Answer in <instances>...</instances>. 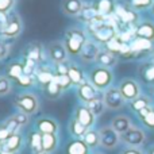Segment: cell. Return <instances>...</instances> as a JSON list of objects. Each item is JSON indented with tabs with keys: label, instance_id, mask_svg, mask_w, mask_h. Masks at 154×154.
Returning a JSON list of instances; mask_svg holds the SVG:
<instances>
[{
	"label": "cell",
	"instance_id": "obj_1",
	"mask_svg": "<svg viewBox=\"0 0 154 154\" xmlns=\"http://www.w3.org/2000/svg\"><path fill=\"white\" fill-rule=\"evenodd\" d=\"M88 39L89 38H88L85 30L80 29V27H70L65 31L62 42L69 53V57H80Z\"/></svg>",
	"mask_w": 154,
	"mask_h": 154
},
{
	"label": "cell",
	"instance_id": "obj_2",
	"mask_svg": "<svg viewBox=\"0 0 154 154\" xmlns=\"http://www.w3.org/2000/svg\"><path fill=\"white\" fill-rule=\"evenodd\" d=\"M114 72L112 69L100 66V65H95L92 66L87 73V80L100 92H104L106 89H108L109 87H112L114 84Z\"/></svg>",
	"mask_w": 154,
	"mask_h": 154
},
{
	"label": "cell",
	"instance_id": "obj_3",
	"mask_svg": "<svg viewBox=\"0 0 154 154\" xmlns=\"http://www.w3.org/2000/svg\"><path fill=\"white\" fill-rule=\"evenodd\" d=\"M14 106H15L16 111H22L32 116L39 111V99L34 92L23 91L14 97Z\"/></svg>",
	"mask_w": 154,
	"mask_h": 154
},
{
	"label": "cell",
	"instance_id": "obj_4",
	"mask_svg": "<svg viewBox=\"0 0 154 154\" xmlns=\"http://www.w3.org/2000/svg\"><path fill=\"white\" fill-rule=\"evenodd\" d=\"M92 31H91V39L97 42L99 45L106 46L111 42L114 38L118 37V32L115 26H112L108 22H100V23H92Z\"/></svg>",
	"mask_w": 154,
	"mask_h": 154
},
{
	"label": "cell",
	"instance_id": "obj_5",
	"mask_svg": "<svg viewBox=\"0 0 154 154\" xmlns=\"http://www.w3.org/2000/svg\"><path fill=\"white\" fill-rule=\"evenodd\" d=\"M22 30H23V23H22L19 14L11 12L10 16H8L7 23L2 29L0 34L3 35L4 39H15L22 34Z\"/></svg>",
	"mask_w": 154,
	"mask_h": 154
},
{
	"label": "cell",
	"instance_id": "obj_6",
	"mask_svg": "<svg viewBox=\"0 0 154 154\" xmlns=\"http://www.w3.org/2000/svg\"><path fill=\"white\" fill-rule=\"evenodd\" d=\"M119 88L120 93L123 95L125 100L127 103L133 101L134 99H137L138 96H141V84L137 81L135 79H131V77H126V79H122L119 81V84L116 85Z\"/></svg>",
	"mask_w": 154,
	"mask_h": 154
},
{
	"label": "cell",
	"instance_id": "obj_7",
	"mask_svg": "<svg viewBox=\"0 0 154 154\" xmlns=\"http://www.w3.org/2000/svg\"><path fill=\"white\" fill-rule=\"evenodd\" d=\"M103 100L104 104L108 109H112V111H116V109H120L126 106L127 101L125 100L123 95L120 93L119 88L118 87H109L108 89H106L103 92Z\"/></svg>",
	"mask_w": 154,
	"mask_h": 154
},
{
	"label": "cell",
	"instance_id": "obj_8",
	"mask_svg": "<svg viewBox=\"0 0 154 154\" xmlns=\"http://www.w3.org/2000/svg\"><path fill=\"white\" fill-rule=\"evenodd\" d=\"M120 141L130 147H141L146 141V134L142 128L137 126H131L125 134L120 135Z\"/></svg>",
	"mask_w": 154,
	"mask_h": 154
},
{
	"label": "cell",
	"instance_id": "obj_9",
	"mask_svg": "<svg viewBox=\"0 0 154 154\" xmlns=\"http://www.w3.org/2000/svg\"><path fill=\"white\" fill-rule=\"evenodd\" d=\"M100 146L106 150H114L118 147V145L120 143V134H118L114 128L111 127V125L103 126L100 128Z\"/></svg>",
	"mask_w": 154,
	"mask_h": 154
},
{
	"label": "cell",
	"instance_id": "obj_10",
	"mask_svg": "<svg viewBox=\"0 0 154 154\" xmlns=\"http://www.w3.org/2000/svg\"><path fill=\"white\" fill-rule=\"evenodd\" d=\"M73 118H76L77 120H79L81 125H84L87 128H93L96 125V119L97 118L93 115V112L91 111L89 108H88L87 104H77L75 107V109H73Z\"/></svg>",
	"mask_w": 154,
	"mask_h": 154
},
{
	"label": "cell",
	"instance_id": "obj_11",
	"mask_svg": "<svg viewBox=\"0 0 154 154\" xmlns=\"http://www.w3.org/2000/svg\"><path fill=\"white\" fill-rule=\"evenodd\" d=\"M103 92L97 91L89 81H84L82 84H80L79 87H76V95H77V99L80 100V103L82 104H88L91 103L92 100H95L96 97L101 95Z\"/></svg>",
	"mask_w": 154,
	"mask_h": 154
},
{
	"label": "cell",
	"instance_id": "obj_12",
	"mask_svg": "<svg viewBox=\"0 0 154 154\" xmlns=\"http://www.w3.org/2000/svg\"><path fill=\"white\" fill-rule=\"evenodd\" d=\"M48 56L53 64L68 61V58H69V53H68V50L62 41H53V42L49 43Z\"/></svg>",
	"mask_w": 154,
	"mask_h": 154
},
{
	"label": "cell",
	"instance_id": "obj_13",
	"mask_svg": "<svg viewBox=\"0 0 154 154\" xmlns=\"http://www.w3.org/2000/svg\"><path fill=\"white\" fill-rule=\"evenodd\" d=\"M34 128L41 134H58L60 123L51 116H41L34 122Z\"/></svg>",
	"mask_w": 154,
	"mask_h": 154
},
{
	"label": "cell",
	"instance_id": "obj_14",
	"mask_svg": "<svg viewBox=\"0 0 154 154\" xmlns=\"http://www.w3.org/2000/svg\"><path fill=\"white\" fill-rule=\"evenodd\" d=\"M100 51H101L100 45L89 38L88 42L85 43L81 54H80V58H81V61L84 62V64H93V62L96 64V58H97Z\"/></svg>",
	"mask_w": 154,
	"mask_h": 154
},
{
	"label": "cell",
	"instance_id": "obj_15",
	"mask_svg": "<svg viewBox=\"0 0 154 154\" xmlns=\"http://www.w3.org/2000/svg\"><path fill=\"white\" fill-rule=\"evenodd\" d=\"M92 8L103 18H109L115 15L116 11V0H92Z\"/></svg>",
	"mask_w": 154,
	"mask_h": 154
},
{
	"label": "cell",
	"instance_id": "obj_16",
	"mask_svg": "<svg viewBox=\"0 0 154 154\" xmlns=\"http://www.w3.org/2000/svg\"><path fill=\"white\" fill-rule=\"evenodd\" d=\"M134 37L142 38V39L150 41L154 43V22L149 19L141 20L134 27Z\"/></svg>",
	"mask_w": 154,
	"mask_h": 154
},
{
	"label": "cell",
	"instance_id": "obj_17",
	"mask_svg": "<svg viewBox=\"0 0 154 154\" xmlns=\"http://www.w3.org/2000/svg\"><path fill=\"white\" fill-rule=\"evenodd\" d=\"M85 8L84 0H61V10L69 18H76L81 15Z\"/></svg>",
	"mask_w": 154,
	"mask_h": 154
},
{
	"label": "cell",
	"instance_id": "obj_18",
	"mask_svg": "<svg viewBox=\"0 0 154 154\" xmlns=\"http://www.w3.org/2000/svg\"><path fill=\"white\" fill-rule=\"evenodd\" d=\"M65 154H91L92 150L88 147L82 138H70L64 146Z\"/></svg>",
	"mask_w": 154,
	"mask_h": 154
},
{
	"label": "cell",
	"instance_id": "obj_19",
	"mask_svg": "<svg viewBox=\"0 0 154 154\" xmlns=\"http://www.w3.org/2000/svg\"><path fill=\"white\" fill-rule=\"evenodd\" d=\"M115 15L119 18V20H122L123 23H128V24H133V23H139V15H138V11H135L134 8H131L130 5L126 7V5H116V11H115Z\"/></svg>",
	"mask_w": 154,
	"mask_h": 154
},
{
	"label": "cell",
	"instance_id": "obj_20",
	"mask_svg": "<svg viewBox=\"0 0 154 154\" xmlns=\"http://www.w3.org/2000/svg\"><path fill=\"white\" fill-rule=\"evenodd\" d=\"M54 77H56L54 69L45 64L38 66L37 72H35V80H37V84L39 85L41 88H45L48 84H50L54 80Z\"/></svg>",
	"mask_w": 154,
	"mask_h": 154
},
{
	"label": "cell",
	"instance_id": "obj_21",
	"mask_svg": "<svg viewBox=\"0 0 154 154\" xmlns=\"http://www.w3.org/2000/svg\"><path fill=\"white\" fill-rule=\"evenodd\" d=\"M23 143H24V137L22 135V133H14L5 139V142L3 143L4 149L10 153H14V154H19L23 147Z\"/></svg>",
	"mask_w": 154,
	"mask_h": 154
},
{
	"label": "cell",
	"instance_id": "obj_22",
	"mask_svg": "<svg viewBox=\"0 0 154 154\" xmlns=\"http://www.w3.org/2000/svg\"><path fill=\"white\" fill-rule=\"evenodd\" d=\"M23 75H24L23 61H20V60H12V61L8 62V65L5 66V75L4 76H7L12 82L18 81Z\"/></svg>",
	"mask_w": 154,
	"mask_h": 154
},
{
	"label": "cell",
	"instance_id": "obj_23",
	"mask_svg": "<svg viewBox=\"0 0 154 154\" xmlns=\"http://www.w3.org/2000/svg\"><path fill=\"white\" fill-rule=\"evenodd\" d=\"M118 64V57L116 54H114L112 51H109L108 49H101V51L99 53L97 58H96V65H100V66L112 69L114 66H116Z\"/></svg>",
	"mask_w": 154,
	"mask_h": 154
},
{
	"label": "cell",
	"instance_id": "obj_24",
	"mask_svg": "<svg viewBox=\"0 0 154 154\" xmlns=\"http://www.w3.org/2000/svg\"><path fill=\"white\" fill-rule=\"evenodd\" d=\"M109 125H111V127L114 128L118 134L122 135V134H125L126 131L133 126V123H131L130 118H128L127 115H116V116L112 118Z\"/></svg>",
	"mask_w": 154,
	"mask_h": 154
},
{
	"label": "cell",
	"instance_id": "obj_25",
	"mask_svg": "<svg viewBox=\"0 0 154 154\" xmlns=\"http://www.w3.org/2000/svg\"><path fill=\"white\" fill-rule=\"evenodd\" d=\"M43 49H42V45H39V43H30V45H27L26 48H24L23 50V57L24 58H30L32 60V61H35L37 64H39L41 61H42L43 58Z\"/></svg>",
	"mask_w": 154,
	"mask_h": 154
},
{
	"label": "cell",
	"instance_id": "obj_26",
	"mask_svg": "<svg viewBox=\"0 0 154 154\" xmlns=\"http://www.w3.org/2000/svg\"><path fill=\"white\" fill-rule=\"evenodd\" d=\"M130 46H131V50H133L134 56L138 53H152L153 49H154V43L150 42V41H146V39H142V38H137L134 37L130 42Z\"/></svg>",
	"mask_w": 154,
	"mask_h": 154
},
{
	"label": "cell",
	"instance_id": "obj_27",
	"mask_svg": "<svg viewBox=\"0 0 154 154\" xmlns=\"http://www.w3.org/2000/svg\"><path fill=\"white\" fill-rule=\"evenodd\" d=\"M60 146L58 134H42V150L49 154L54 153Z\"/></svg>",
	"mask_w": 154,
	"mask_h": 154
},
{
	"label": "cell",
	"instance_id": "obj_28",
	"mask_svg": "<svg viewBox=\"0 0 154 154\" xmlns=\"http://www.w3.org/2000/svg\"><path fill=\"white\" fill-rule=\"evenodd\" d=\"M139 76L145 84L154 85V61L145 62L139 66Z\"/></svg>",
	"mask_w": 154,
	"mask_h": 154
},
{
	"label": "cell",
	"instance_id": "obj_29",
	"mask_svg": "<svg viewBox=\"0 0 154 154\" xmlns=\"http://www.w3.org/2000/svg\"><path fill=\"white\" fill-rule=\"evenodd\" d=\"M68 76H69V79L72 80V84L75 85V87H79L80 84H82L84 81H87V77L84 75V70L81 69V66L77 64H70L69 66V70H68Z\"/></svg>",
	"mask_w": 154,
	"mask_h": 154
},
{
	"label": "cell",
	"instance_id": "obj_30",
	"mask_svg": "<svg viewBox=\"0 0 154 154\" xmlns=\"http://www.w3.org/2000/svg\"><path fill=\"white\" fill-rule=\"evenodd\" d=\"M88 130H89V128H87L84 125H81V123L73 116L70 118L69 122H68V131H69L72 138H82Z\"/></svg>",
	"mask_w": 154,
	"mask_h": 154
},
{
	"label": "cell",
	"instance_id": "obj_31",
	"mask_svg": "<svg viewBox=\"0 0 154 154\" xmlns=\"http://www.w3.org/2000/svg\"><path fill=\"white\" fill-rule=\"evenodd\" d=\"M84 142L88 145L92 152H95L99 146H100V131L96 130V128H89V130L85 133V135L82 137Z\"/></svg>",
	"mask_w": 154,
	"mask_h": 154
},
{
	"label": "cell",
	"instance_id": "obj_32",
	"mask_svg": "<svg viewBox=\"0 0 154 154\" xmlns=\"http://www.w3.org/2000/svg\"><path fill=\"white\" fill-rule=\"evenodd\" d=\"M27 142H29V147L31 153H35L38 150H42V134L32 128L27 135Z\"/></svg>",
	"mask_w": 154,
	"mask_h": 154
},
{
	"label": "cell",
	"instance_id": "obj_33",
	"mask_svg": "<svg viewBox=\"0 0 154 154\" xmlns=\"http://www.w3.org/2000/svg\"><path fill=\"white\" fill-rule=\"evenodd\" d=\"M42 92H43V95H45L48 99H50V100H57V99H60L62 96L64 91H62L61 87L57 84L56 80H53L50 84H48L45 88H42Z\"/></svg>",
	"mask_w": 154,
	"mask_h": 154
},
{
	"label": "cell",
	"instance_id": "obj_34",
	"mask_svg": "<svg viewBox=\"0 0 154 154\" xmlns=\"http://www.w3.org/2000/svg\"><path fill=\"white\" fill-rule=\"evenodd\" d=\"M150 106H152V100H150V97L149 96H146V95L138 96L137 99H134L133 101L128 103L130 109L133 112H135V114H138L139 111H142L143 108H147V107H150Z\"/></svg>",
	"mask_w": 154,
	"mask_h": 154
},
{
	"label": "cell",
	"instance_id": "obj_35",
	"mask_svg": "<svg viewBox=\"0 0 154 154\" xmlns=\"http://www.w3.org/2000/svg\"><path fill=\"white\" fill-rule=\"evenodd\" d=\"M87 106H88V108L93 112V115H95L96 118L100 116V115H103L104 109L107 108L106 104H104V100H103V93H101L99 97H96L95 100H92L91 103H88Z\"/></svg>",
	"mask_w": 154,
	"mask_h": 154
},
{
	"label": "cell",
	"instance_id": "obj_36",
	"mask_svg": "<svg viewBox=\"0 0 154 154\" xmlns=\"http://www.w3.org/2000/svg\"><path fill=\"white\" fill-rule=\"evenodd\" d=\"M15 84L18 85L19 88L27 91L30 88H32L35 84H37V80H35V76H29V75H23L18 81H15Z\"/></svg>",
	"mask_w": 154,
	"mask_h": 154
},
{
	"label": "cell",
	"instance_id": "obj_37",
	"mask_svg": "<svg viewBox=\"0 0 154 154\" xmlns=\"http://www.w3.org/2000/svg\"><path fill=\"white\" fill-rule=\"evenodd\" d=\"M154 0H128V5L135 11H145L152 8Z\"/></svg>",
	"mask_w": 154,
	"mask_h": 154
},
{
	"label": "cell",
	"instance_id": "obj_38",
	"mask_svg": "<svg viewBox=\"0 0 154 154\" xmlns=\"http://www.w3.org/2000/svg\"><path fill=\"white\" fill-rule=\"evenodd\" d=\"M12 91V81L7 76H0V97L8 96Z\"/></svg>",
	"mask_w": 154,
	"mask_h": 154
},
{
	"label": "cell",
	"instance_id": "obj_39",
	"mask_svg": "<svg viewBox=\"0 0 154 154\" xmlns=\"http://www.w3.org/2000/svg\"><path fill=\"white\" fill-rule=\"evenodd\" d=\"M11 118H12V119L15 120L16 123H18L19 127H20V128L26 127V126L29 125V122H30V115L24 114V112H22V111H16V112H14V114L11 115Z\"/></svg>",
	"mask_w": 154,
	"mask_h": 154
},
{
	"label": "cell",
	"instance_id": "obj_40",
	"mask_svg": "<svg viewBox=\"0 0 154 154\" xmlns=\"http://www.w3.org/2000/svg\"><path fill=\"white\" fill-rule=\"evenodd\" d=\"M54 80L57 81V84L61 87V89L64 91H68L70 87H73L72 84V80L69 79V76L68 75H56V77H54Z\"/></svg>",
	"mask_w": 154,
	"mask_h": 154
},
{
	"label": "cell",
	"instance_id": "obj_41",
	"mask_svg": "<svg viewBox=\"0 0 154 154\" xmlns=\"http://www.w3.org/2000/svg\"><path fill=\"white\" fill-rule=\"evenodd\" d=\"M16 0H0V14H10L15 7Z\"/></svg>",
	"mask_w": 154,
	"mask_h": 154
},
{
	"label": "cell",
	"instance_id": "obj_42",
	"mask_svg": "<svg viewBox=\"0 0 154 154\" xmlns=\"http://www.w3.org/2000/svg\"><path fill=\"white\" fill-rule=\"evenodd\" d=\"M69 66H70V64L68 61L53 64V69H54V72H56V75H68Z\"/></svg>",
	"mask_w": 154,
	"mask_h": 154
},
{
	"label": "cell",
	"instance_id": "obj_43",
	"mask_svg": "<svg viewBox=\"0 0 154 154\" xmlns=\"http://www.w3.org/2000/svg\"><path fill=\"white\" fill-rule=\"evenodd\" d=\"M141 122L143 123L145 127L150 128V130H154V107H152L149 114H147L143 119H141Z\"/></svg>",
	"mask_w": 154,
	"mask_h": 154
},
{
	"label": "cell",
	"instance_id": "obj_44",
	"mask_svg": "<svg viewBox=\"0 0 154 154\" xmlns=\"http://www.w3.org/2000/svg\"><path fill=\"white\" fill-rule=\"evenodd\" d=\"M10 135H11L10 130L5 127L4 122H2V123H0V143H4L5 139H7Z\"/></svg>",
	"mask_w": 154,
	"mask_h": 154
},
{
	"label": "cell",
	"instance_id": "obj_45",
	"mask_svg": "<svg viewBox=\"0 0 154 154\" xmlns=\"http://www.w3.org/2000/svg\"><path fill=\"white\" fill-rule=\"evenodd\" d=\"M120 154H143V152H142L139 147H125V149L120 152Z\"/></svg>",
	"mask_w": 154,
	"mask_h": 154
},
{
	"label": "cell",
	"instance_id": "obj_46",
	"mask_svg": "<svg viewBox=\"0 0 154 154\" xmlns=\"http://www.w3.org/2000/svg\"><path fill=\"white\" fill-rule=\"evenodd\" d=\"M8 54V48L4 42H0V60H3Z\"/></svg>",
	"mask_w": 154,
	"mask_h": 154
},
{
	"label": "cell",
	"instance_id": "obj_47",
	"mask_svg": "<svg viewBox=\"0 0 154 154\" xmlns=\"http://www.w3.org/2000/svg\"><path fill=\"white\" fill-rule=\"evenodd\" d=\"M0 154H14V153L7 152V150L4 149V146H3V143H0Z\"/></svg>",
	"mask_w": 154,
	"mask_h": 154
},
{
	"label": "cell",
	"instance_id": "obj_48",
	"mask_svg": "<svg viewBox=\"0 0 154 154\" xmlns=\"http://www.w3.org/2000/svg\"><path fill=\"white\" fill-rule=\"evenodd\" d=\"M32 154H49V153L45 152V150H38V152H35V153H32Z\"/></svg>",
	"mask_w": 154,
	"mask_h": 154
},
{
	"label": "cell",
	"instance_id": "obj_49",
	"mask_svg": "<svg viewBox=\"0 0 154 154\" xmlns=\"http://www.w3.org/2000/svg\"><path fill=\"white\" fill-rule=\"evenodd\" d=\"M147 154H154V146H152L149 149V152H147Z\"/></svg>",
	"mask_w": 154,
	"mask_h": 154
},
{
	"label": "cell",
	"instance_id": "obj_50",
	"mask_svg": "<svg viewBox=\"0 0 154 154\" xmlns=\"http://www.w3.org/2000/svg\"><path fill=\"white\" fill-rule=\"evenodd\" d=\"M91 154H103V153H101V152H96V150H95V152H92Z\"/></svg>",
	"mask_w": 154,
	"mask_h": 154
},
{
	"label": "cell",
	"instance_id": "obj_51",
	"mask_svg": "<svg viewBox=\"0 0 154 154\" xmlns=\"http://www.w3.org/2000/svg\"><path fill=\"white\" fill-rule=\"evenodd\" d=\"M152 57H153V61H154V49H153V51H152Z\"/></svg>",
	"mask_w": 154,
	"mask_h": 154
},
{
	"label": "cell",
	"instance_id": "obj_52",
	"mask_svg": "<svg viewBox=\"0 0 154 154\" xmlns=\"http://www.w3.org/2000/svg\"><path fill=\"white\" fill-rule=\"evenodd\" d=\"M152 14L154 15V4H153V7H152Z\"/></svg>",
	"mask_w": 154,
	"mask_h": 154
}]
</instances>
